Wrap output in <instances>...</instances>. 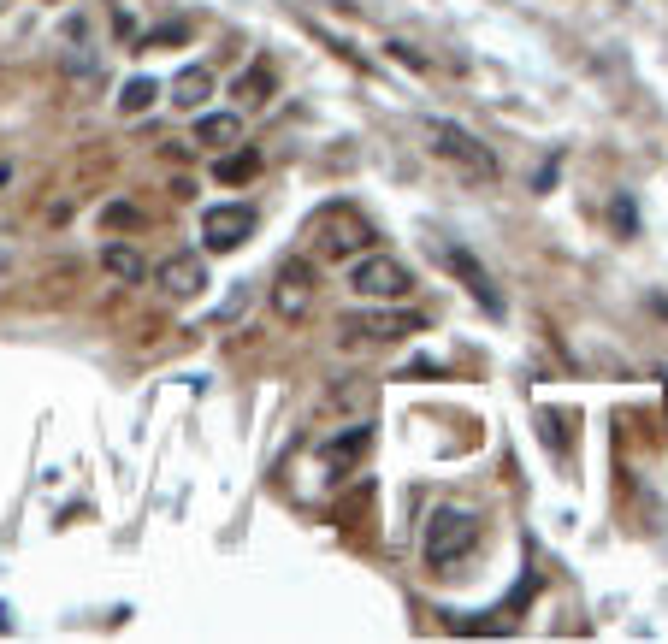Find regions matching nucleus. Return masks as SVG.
Masks as SVG:
<instances>
[{"label":"nucleus","instance_id":"nucleus-19","mask_svg":"<svg viewBox=\"0 0 668 644\" xmlns=\"http://www.w3.org/2000/svg\"><path fill=\"white\" fill-rule=\"evenodd\" d=\"M6 184H12V160L0 154V190H6Z\"/></svg>","mask_w":668,"mask_h":644},{"label":"nucleus","instance_id":"nucleus-4","mask_svg":"<svg viewBox=\"0 0 668 644\" xmlns=\"http://www.w3.org/2000/svg\"><path fill=\"white\" fill-rule=\"evenodd\" d=\"M473 544H479V515H468V509H438V515L426 520L420 556H426V568H456Z\"/></svg>","mask_w":668,"mask_h":644},{"label":"nucleus","instance_id":"nucleus-11","mask_svg":"<svg viewBox=\"0 0 668 644\" xmlns=\"http://www.w3.org/2000/svg\"><path fill=\"white\" fill-rule=\"evenodd\" d=\"M101 272L119 278V284H142V278H148V260L136 255L131 243H101Z\"/></svg>","mask_w":668,"mask_h":644},{"label":"nucleus","instance_id":"nucleus-6","mask_svg":"<svg viewBox=\"0 0 668 644\" xmlns=\"http://www.w3.org/2000/svg\"><path fill=\"white\" fill-rule=\"evenodd\" d=\"M249 231H255V207H243V201H219L201 213V243L213 255H231L237 243H249Z\"/></svg>","mask_w":668,"mask_h":644},{"label":"nucleus","instance_id":"nucleus-18","mask_svg":"<svg viewBox=\"0 0 668 644\" xmlns=\"http://www.w3.org/2000/svg\"><path fill=\"white\" fill-rule=\"evenodd\" d=\"M385 48H391V54H397L402 65H414V71H426V60H420V54H414V48H408V42H385Z\"/></svg>","mask_w":668,"mask_h":644},{"label":"nucleus","instance_id":"nucleus-15","mask_svg":"<svg viewBox=\"0 0 668 644\" xmlns=\"http://www.w3.org/2000/svg\"><path fill=\"white\" fill-rule=\"evenodd\" d=\"M255 172H261V154H255V148H237V154H225V160L213 166L219 184H249Z\"/></svg>","mask_w":668,"mask_h":644},{"label":"nucleus","instance_id":"nucleus-16","mask_svg":"<svg viewBox=\"0 0 668 644\" xmlns=\"http://www.w3.org/2000/svg\"><path fill=\"white\" fill-rule=\"evenodd\" d=\"M154 95H160V83H154V77H131V83L119 89V113H125V119L148 113V107H154Z\"/></svg>","mask_w":668,"mask_h":644},{"label":"nucleus","instance_id":"nucleus-13","mask_svg":"<svg viewBox=\"0 0 668 644\" xmlns=\"http://www.w3.org/2000/svg\"><path fill=\"white\" fill-rule=\"evenodd\" d=\"M231 95H237L243 107H267V95H272V65L255 60L249 71H237V77H231Z\"/></svg>","mask_w":668,"mask_h":644},{"label":"nucleus","instance_id":"nucleus-10","mask_svg":"<svg viewBox=\"0 0 668 644\" xmlns=\"http://www.w3.org/2000/svg\"><path fill=\"white\" fill-rule=\"evenodd\" d=\"M367 450H373V426H349L343 438L320 444V461H326V467H332L337 479H343V473H355V467L367 461Z\"/></svg>","mask_w":668,"mask_h":644},{"label":"nucleus","instance_id":"nucleus-20","mask_svg":"<svg viewBox=\"0 0 668 644\" xmlns=\"http://www.w3.org/2000/svg\"><path fill=\"white\" fill-rule=\"evenodd\" d=\"M48 6H66V0H48Z\"/></svg>","mask_w":668,"mask_h":644},{"label":"nucleus","instance_id":"nucleus-5","mask_svg":"<svg viewBox=\"0 0 668 644\" xmlns=\"http://www.w3.org/2000/svg\"><path fill=\"white\" fill-rule=\"evenodd\" d=\"M314 296H320V284H314V260L290 255L284 266H278V278H272V314H278V320H308V314H314Z\"/></svg>","mask_w":668,"mask_h":644},{"label":"nucleus","instance_id":"nucleus-1","mask_svg":"<svg viewBox=\"0 0 668 644\" xmlns=\"http://www.w3.org/2000/svg\"><path fill=\"white\" fill-rule=\"evenodd\" d=\"M426 142H432V154H438V160H450L468 184H497V178H503L497 154H491L468 125H456V119H432V125H426Z\"/></svg>","mask_w":668,"mask_h":644},{"label":"nucleus","instance_id":"nucleus-12","mask_svg":"<svg viewBox=\"0 0 668 644\" xmlns=\"http://www.w3.org/2000/svg\"><path fill=\"white\" fill-rule=\"evenodd\" d=\"M196 142L201 148H231V142H243V113H201Z\"/></svg>","mask_w":668,"mask_h":644},{"label":"nucleus","instance_id":"nucleus-17","mask_svg":"<svg viewBox=\"0 0 668 644\" xmlns=\"http://www.w3.org/2000/svg\"><path fill=\"white\" fill-rule=\"evenodd\" d=\"M142 225V213H136L131 201H107L101 207V231H136Z\"/></svg>","mask_w":668,"mask_h":644},{"label":"nucleus","instance_id":"nucleus-2","mask_svg":"<svg viewBox=\"0 0 668 644\" xmlns=\"http://www.w3.org/2000/svg\"><path fill=\"white\" fill-rule=\"evenodd\" d=\"M373 219L361 213V207H349V201H337V207H326L320 219H314V249L326 260H355L373 249Z\"/></svg>","mask_w":668,"mask_h":644},{"label":"nucleus","instance_id":"nucleus-7","mask_svg":"<svg viewBox=\"0 0 668 644\" xmlns=\"http://www.w3.org/2000/svg\"><path fill=\"white\" fill-rule=\"evenodd\" d=\"M349 331H355L361 343H402V337L426 331V320H420L414 308H385V302H373V314H355Z\"/></svg>","mask_w":668,"mask_h":644},{"label":"nucleus","instance_id":"nucleus-8","mask_svg":"<svg viewBox=\"0 0 668 644\" xmlns=\"http://www.w3.org/2000/svg\"><path fill=\"white\" fill-rule=\"evenodd\" d=\"M154 284H160V296H172V302H190L207 290V260L201 255H166L154 266Z\"/></svg>","mask_w":668,"mask_h":644},{"label":"nucleus","instance_id":"nucleus-14","mask_svg":"<svg viewBox=\"0 0 668 644\" xmlns=\"http://www.w3.org/2000/svg\"><path fill=\"white\" fill-rule=\"evenodd\" d=\"M213 95V77L201 71V65H190V71H178V83H172V107H184V113H196L201 101Z\"/></svg>","mask_w":668,"mask_h":644},{"label":"nucleus","instance_id":"nucleus-3","mask_svg":"<svg viewBox=\"0 0 668 644\" xmlns=\"http://www.w3.org/2000/svg\"><path fill=\"white\" fill-rule=\"evenodd\" d=\"M349 296L355 302H402L414 296V272L402 266L397 255H355L349 260Z\"/></svg>","mask_w":668,"mask_h":644},{"label":"nucleus","instance_id":"nucleus-9","mask_svg":"<svg viewBox=\"0 0 668 644\" xmlns=\"http://www.w3.org/2000/svg\"><path fill=\"white\" fill-rule=\"evenodd\" d=\"M444 266H450V272H456V278L468 284V296L479 302V308H485V314H491V320H503V296H497L491 272H485V266H479L468 249H456V243H450V249H444Z\"/></svg>","mask_w":668,"mask_h":644}]
</instances>
